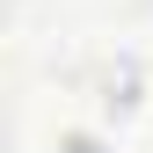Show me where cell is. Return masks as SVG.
<instances>
[{
  "label": "cell",
  "mask_w": 153,
  "mask_h": 153,
  "mask_svg": "<svg viewBox=\"0 0 153 153\" xmlns=\"http://www.w3.org/2000/svg\"><path fill=\"white\" fill-rule=\"evenodd\" d=\"M102 109H109L117 124H131V117L146 109V66H139V59H117V66L102 73Z\"/></svg>",
  "instance_id": "6da1fadb"
}]
</instances>
